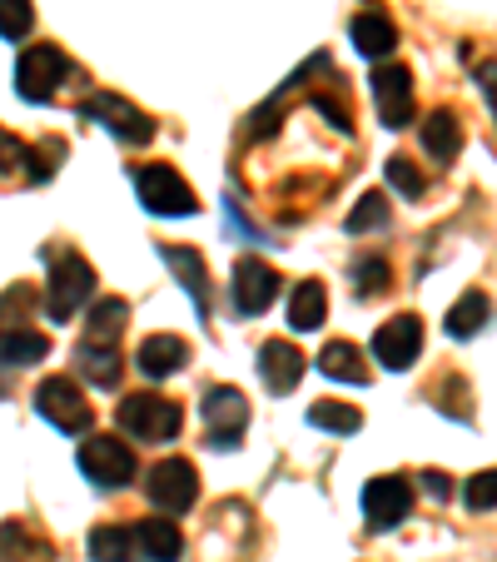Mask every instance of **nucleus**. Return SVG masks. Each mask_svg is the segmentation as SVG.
Listing matches in <instances>:
<instances>
[{"label": "nucleus", "instance_id": "1", "mask_svg": "<svg viewBox=\"0 0 497 562\" xmlns=\"http://www.w3.org/2000/svg\"><path fill=\"white\" fill-rule=\"evenodd\" d=\"M115 418L139 443H170L184 428V408L174 398H165V393H129L125 404L115 408Z\"/></svg>", "mask_w": 497, "mask_h": 562}, {"label": "nucleus", "instance_id": "2", "mask_svg": "<svg viewBox=\"0 0 497 562\" xmlns=\"http://www.w3.org/2000/svg\"><path fill=\"white\" fill-rule=\"evenodd\" d=\"M90 294H95V269H90V259L75 255V249H60V255L50 249V294H45V314H50L55 324H65Z\"/></svg>", "mask_w": 497, "mask_h": 562}, {"label": "nucleus", "instance_id": "3", "mask_svg": "<svg viewBox=\"0 0 497 562\" xmlns=\"http://www.w3.org/2000/svg\"><path fill=\"white\" fill-rule=\"evenodd\" d=\"M70 70L75 65L60 45H25L21 60H15V95L31 100V105H45V100H55V90Z\"/></svg>", "mask_w": 497, "mask_h": 562}, {"label": "nucleus", "instance_id": "4", "mask_svg": "<svg viewBox=\"0 0 497 562\" xmlns=\"http://www.w3.org/2000/svg\"><path fill=\"white\" fill-rule=\"evenodd\" d=\"M75 463H80V473H86L95 488L115 493V488H125L129 477H135V448H129L125 438H115V434H95V438L80 443Z\"/></svg>", "mask_w": 497, "mask_h": 562}, {"label": "nucleus", "instance_id": "5", "mask_svg": "<svg viewBox=\"0 0 497 562\" xmlns=\"http://www.w3.org/2000/svg\"><path fill=\"white\" fill-rule=\"evenodd\" d=\"M145 498L159 513H190L200 503V473L190 458H159L145 473Z\"/></svg>", "mask_w": 497, "mask_h": 562}, {"label": "nucleus", "instance_id": "6", "mask_svg": "<svg viewBox=\"0 0 497 562\" xmlns=\"http://www.w3.org/2000/svg\"><path fill=\"white\" fill-rule=\"evenodd\" d=\"M35 408H41V418L55 424L60 434H86V428L95 424V408L86 404L80 383L65 379V373H55V379H45L41 389H35Z\"/></svg>", "mask_w": 497, "mask_h": 562}, {"label": "nucleus", "instance_id": "7", "mask_svg": "<svg viewBox=\"0 0 497 562\" xmlns=\"http://www.w3.org/2000/svg\"><path fill=\"white\" fill-rule=\"evenodd\" d=\"M135 194L149 214H200L194 190L170 165H135Z\"/></svg>", "mask_w": 497, "mask_h": 562}, {"label": "nucleus", "instance_id": "8", "mask_svg": "<svg viewBox=\"0 0 497 562\" xmlns=\"http://www.w3.org/2000/svg\"><path fill=\"white\" fill-rule=\"evenodd\" d=\"M80 115L100 120V125H105L115 139H125V145H149V139H155V120H149L139 105H129L125 95H110V90L80 100Z\"/></svg>", "mask_w": 497, "mask_h": 562}, {"label": "nucleus", "instance_id": "9", "mask_svg": "<svg viewBox=\"0 0 497 562\" xmlns=\"http://www.w3.org/2000/svg\"><path fill=\"white\" fill-rule=\"evenodd\" d=\"M234 284H229V294H234V308H239L244 318H259L269 304L279 299V289H284V279H279V269L274 265H264V259H239L234 265Z\"/></svg>", "mask_w": 497, "mask_h": 562}, {"label": "nucleus", "instance_id": "10", "mask_svg": "<svg viewBox=\"0 0 497 562\" xmlns=\"http://www.w3.org/2000/svg\"><path fill=\"white\" fill-rule=\"evenodd\" d=\"M418 353H423V318L418 314H393L388 324H379V334H373V359H379L383 369L403 373Z\"/></svg>", "mask_w": 497, "mask_h": 562}, {"label": "nucleus", "instance_id": "11", "mask_svg": "<svg viewBox=\"0 0 497 562\" xmlns=\"http://www.w3.org/2000/svg\"><path fill=\"white\" fill-rule=\"evenodd\" d=\"M204 424H210V448H224L234 453L244 438V424H249V404H244L239 389H210L204 393Z\"/></svg>", "mask_w": 497, "mask_h": 562}, {"label": "nucleus", "instance_id": "12", "mask_svg": "<svg viewBox=\"0 0 497 562\" xmlns=\"http://www.w3.org/2000/svg\"><path fill=\"white\" fill-rule=\"evenodd\" d=\"M408 508H413V483L398 473H383L363 488V513H369V528H379V532L398 528L408 518Z\"/></svg>", "mask_w": 497, "mask_h": 562}, {"label": "nucleus", "instance_id": "13", "mask_svg": "<svg viewBox=\"0 0 497 562\" xmlns=\"http://www.w3.org/2000/svg\"><path fill=\"white\" fill-rule=\"evenodd\" d=\"M373 105L388 130H408L413 120V75L408 65H379L373 70Z\"/></svg>", "mask_w": 497, "mask_h": 562}, {"label": "nucleus", "instance_id": "14", "mask_svg": "<svg viewBox=\"0 0 497 562\" xmlns=\"http://www.w3.org/2000/svg\"><path fill=\"white\" fill-rule=\"evenodd\" d=\"M304 353L294 349L289 339H269L259 344V379L269 383V393H294L298 379H304Z\"/></svg>", "mask_w": 497, "mask_h": 562}, {"label": "nucleus", "instance_id": "15", "mask_svg": "<svg viewBox=\"0 0 497 562\" xmlns=\"http://www.w3.org/2000/svg\"><path fill=\"white\" fill-rule=\"evenodd\" d=\"M159 259H165V265L174 269V279H180L184 294L194 299L200 318H210V274H204L200 249H190V245H159Z\"/></svg>", "mask_w": 497, "mask_h": 562}, {"label": "nucleus", "instance_id": "16", "mask_svg": "<svg viewBox=\"0 0 497 562\" xmlns=\"http://www.w3.org/2000/svg\"><path fill=\"white\" fill-rule=\"evenodd\" d=\"M135 363L145 379H170V373H180L184 363H190V344H184L180 334H149V339L139 344Z\"/></svg>", "mask_w": 497, "mask_h": 562}, {"label": "nucleus", "instance_id": "17", "mask_svg": "<svg viewBox=\"0 0 497 562\" xmlns=\"http://www.w3.org/2000/svg\"><path fill=\"white\" fill-rule=\"evenodd\" d=\"M349 41H353V50L369 55V60H388V55L398 50V25L383 11H363V15H353Z\"/></svg>", "mask_w": 497, "mask_h": 562}, {"label": "nucleus", "instance_id": "18", "mask_svg": "<svg viewBox=\"0 0 497 562\" xmlns=\"http://www.w3.org/2000/svg\"><path fill=\"white\" fill-rule=\"evenodd\" d=\"M129 532H135V548L145 552V562H174L184 552L180 522H170V518H139V522H129Z\"/></svg>", "mask_w": 497, "mask_h": 562}, {"label": "nucleus", "instance_id": "19", "mask_svg": "<svg viewBox=\"0 0 497 562\" xmlns=\"http://www.w3.org/2000/svg\"><path fill=\"white\" fill-rule=\"evenodd\" d=\"M418 139H423V149L438 159V165H448V159H458V149H463V120H458V110L438 105L433 115L418 125Z\"/></svg>", "mask_w": 497, "mask_h": 562}, {"label": "nucleus", "instance_id": "20", "mask_svg": "<svg viewBox=\"0 0 497 562\" xmlns=\"http://www.w3.org/2000/svg\"><path fill=\"white\" fill-rule=\"evenodd\" d=\"M75 373L86 383H95V389H120V373H125V363H120L115 344H80L75 349Z\"/></svg>", "mask_w": 497, "mask_h": 562}, {"label": "nucleus", "instance_id": "21", "mask_svg": "<svg viewBox=\"0 0 497 562\" xmlns=\"http://www.w3.org/2000/svg\"><path fill=\"white\" fill-rule=\"evenodd\" d=\"M324 318H328V289L318 279L294 284V294H289V329L314 334V329H324Z\"/></svg>", "mask_w": 497, "mask_h": 562}, {"label": "nucleus", "instance_id": "22", "mask_svg": "<svg viewBox=\"0 0 497 562\" xmlns=\"http://www.w3.org/2000/svg\"><path fill=\"white\" fill-rule=\"evenodd\" d=\"M45 353H50V339L25 329V324H11V329L0 334V363H5V369H31Z\"/></svg>", "mask_w": 497, "mask_h": 562}, {"label": "nucleus", "instance_id": "23", "mask_svg": "<svg viewBox=\"0 0 497 562\" xmlns=\"http://www.w3.org/2000/svg\"><path fill=\"white\" fill-rule=\"evenodd\" d=\"M487 318H493V299H487L483 289H467V294L448 308V334H453V339H473V334H483Z\"/></svg>", "mask_w": 497, "mask_h": 562}, {"label": "nucleus", "instance_id": "24", "mask_svg": "<svg viewBox=\"0 0 497 562\" xmlns=\"http://www.w3.org/2000/svg\"><path fill=\"white\" fill-rule=\"evenodd\" d=\"M318 369H324L328 379H339V383H369V369H363V353L353 349L349 339L324 344V353H318Z\"/></svg>", "mask_w": 497, "mask_h": 562}, {"label": "nucleus", "instance_id": "25", "mask_svg": "<svg viewBox=\"0 0 497 562\" xmlns=\"http://www.w3.org/2000/svg\"><path fill=\"white\" fill-rule=\"evenodd\" d=\"M90 558L95 562H135L139 548H135V532L120 528V522H105V528L90 532Z\"/></svg>", "mask_w": 497, "mask_h": 562}, {"label": "nucleus", "instance_id": "26", "mask_svg": "<svg viewBox=\"0 0 497 562\" xmlns=\"http://www.w3.org/2000/svg\"><path fill=\"white\" fill-rule=\"evenodd\" d=\"M129 324V304L125 299H100L95 308H90V344H115L120 339V329Z\"/></svg>", "mask_w": 497, "mask_h": 562}, {"label": "nucleus", "instance_id": "27", "mask_svg": "<svg viewBox=\"0 0 497 562\" xmlns=\"http://www.w3.org/2000/svg\"><path fill=\"white\" fill-rule=\"evenodd\" d=\"M308 424L324 428V434H359L363 428V414L349 404H334V398H318L314 408H308Z\"/></svg>", "mask_w": 497, "mask_h": 562}, {"label": "nucleus", "instance_id": "28", "mask_svg": "<svg viewBox=\"0 0 497 562\" xmlns=\"http://www.w3.org/2000/svg\"><path fill=\"white\" fill-rule=\"evenodd\" d=\"M383 224H388V200H383L379 190H369L359 200V210H349L343 229H349V234H369V229H383Z\"/></svg>", "mask_w": 497, "mask_h": 562}, {"label": "nucleus", "instance_id": "29", "mask_svg": "<svg viewBox=\"0 0 497 562\" xmlns=\"http://www.w3.org/2000/svg\"><path fill=\"white\" fill-rule=\"evenodd\" d=\"M433 398H443L438 408H443L448 418H458V424H473V404H467V383L458 379V373H443V379H438Z\"/></svg>", "mask_w": 497, "mask_h": 562}, {"label": "nucleus", "instance_id": "30", "mask_svg": "<svg viewBox=\"0 0 497 562\" xmlns=\"http://www.w3.org/2000/svg\"><path fill=\"white\" fill-rule=\"evenodd\" d=\"M383 175H388V184L398 194H408V200H423V194H428V180L418 175V165H413L408 155H393L388 165H383Z\"/></svg>", "mask_w": 497, "mask_h": 562}, {"label": "nucleus", "instance_id": "31", "mask_svg": "<svg viewBox=\"0 0 497 562\" xmlns=\"http://www.w3.org/2000/svg\"><path fill=\"white\" fill-rule=\"evenodd\" d=\"M353 284H359V299L383 294V289L393 284V269H388V259H379V255H363L359 265H353Z\"/></svg>", "mask_w": 497, "mask_h": 562}, {"label": "nucleus", "instance_id": "32", "mask_svg": "<svg viewBox=\"0 0 497 562\" xmlns=\"http://www.w3.org/2000/svg\"><path fill=\"white\" fill-rule=\"evenodd\" d=\"M35 25L31 0H0V41H25Z\"/></svg>", "mask_w": 497, "mask_h": 562}, {"label": "nucleus", "instance_id": "33", "mask_svg": "<svg viewBox=\"0 0 497 562\" xmlns=\"http://www.w3.org/2000/svg\"><path fill=\"white\" fill-rule=\"evenodd\" d=\"M463 503H467L473 513L497 508V468H487V473L467 477V483H463Z\"/></svg>", "mask_w": 497, "mask_h": 562}, {"label": "nucleus", "instance_id": "34", "mask_svg": "<svg viewBox=\"0 0 497 562\" xmlns=\"http://www.w3.org/2000/svg\"><path fill=\"white\" fill-rule=\"evenodd\" d=\"M473 80L483 86L487 105H493V115H497V60H477V65H473Z\"/></svg>", "mask_w": 497, "mask_h": 562}, {"label": "nucleus", "instance_id": "35", "mask_svg": "<svg viewBox=\"0 0 497 562\" xmlns=\"http://www.w3.org/2000/svg\"><path fill=\"white\" fill-rule=\"evenodd\" d=\"M418 483H423V493H428V498H438V503L453 498V483H448V473H438V468H428Z\"/></svg>", "mask_w": 497, "mask_h": 562}]
</instances>
